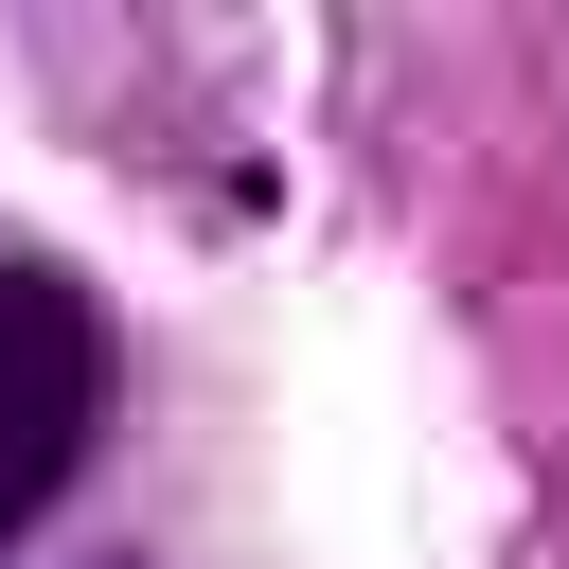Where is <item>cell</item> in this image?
Returning a JSON list of instances; mask_svg holds the SVG:
<instances>
[{"label": "cell", "mask_w": 569, "mask_h": 569, "mask_svg": "<svg viewBox=\"0 0 569 569\" xmlns=\"http://www.w3.org/2000/svg\"><path fill=\"white\" fill-rule=\"evenodd\" d=\"M89 409H107V338L53 267H0V551L53 516V480L89 462Z\"/></svg>", "instance_id": "cell-1"}]
</instances>
